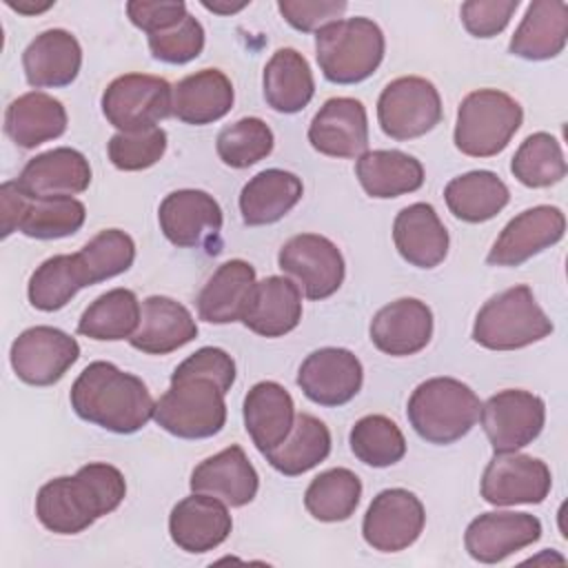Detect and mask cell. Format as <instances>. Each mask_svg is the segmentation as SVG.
<instances>
[{
  "label": "cell",
  "instance_id": "6da1fadb",
  "mask_svg": "<svg viewBox=\"0 0 568 568\" xmlns=\"http://www.w3.org/2000/svg\"><path fill=\"white\" fill-rule=\"evenodd\" d=\"M126 495L124 475L104 462L82 466L73 477L47 481L36 497L38 521L55 535H78L113 513Z\"/></svg>",
  "mask_w": 568,
  "mask_h": 568
},
{
  "label": "cell",
  "instance_id": "7a4b0ae2",
  "mask_svg": "<svg viewBox=\"0 0 568 568\" xmlns=\"http://www.w3.org/2000/svg\"><path fill=\"white\" fill-rule=\"evenodd\" d=\"M71 408L89 424L131 435L153 419L155 402L146 384L111 362H91L71 386Z\"/></svg>",
  "mask_w": 568,
  "mask_h": 568
},
{
  "label": "cell",
  "instance_id": "3957f363",
  "mask_svg": "<svg viewBox=\"0 0 568 568\" xmlns=\"http://www.w3.org/2000/svg\"><path fill=\"white\" fill-rule=\"evenodd\" d=\"M479 408L481 402L468 384L455 377H430L410 393L406 415L424 442L446 446L470 433Z\"/></svg>",
  "mask_w": 568,
  "mask_h": 568
},
{
  "label": "cell",
  "instance_id": "277c9868",
  "mask_svg": "<svg viewBox=\"0 0 568 568\" xmlns=\"http://www.w3.org/2000/svg\"><path fill=\"white\" fill-rule=\"evenodd\" d=\"M384 33L371 18H342L315 33V55L333 84H357L371 78L384 58Z\"/></svg>",
  "mask_w": 568,
  "mask_h": 568
},
{
  "label": "cell",
  "instance_id": "5b68a950",
  "mask_svg": "<svg viewBox=\"0 0 568 568\" xmlns=\"http://www.w3.org/2000/svg\"><path fill=\"white\" fill-rule=\"evenodd\" d=\"M555 331L550 317L537 304L530 286L517 284L493 295L477 313L473 339L490 351L530 346Z\"/></svg>",
  "mask_w": 568,
  "mask_h": 568
},
{
  "label": "cell",
  "instance_id": "8992f818",
  "mask_svg": "<svg viewBox=\"0 0 568 568\" xmlns=\"http://www.w3.org/2000/svg\"><path fill=\"white\" fill-rule=\"evenodd\" d=\"M224 390L202 375H171L169 390L155 402L153 419L182 439H206L226 424Z\"/></svg>",
  "mask_w": 568,
  "mask_h": 568
},
{
  "label": "cell",
  "instance_id": "52a82bcc",
  "mask_svg": "<svg viewBox=\"0 0 568 568\" xmlns=\"http://www.w3.org/2000/svg\"><path fill=\"white\" fill-rule=\"evenodd\" d=\"M521 120L524 109L513 95L499 89L473 91L457 109L455 146L470 158H493L508 146Z\"/></svg>",
  "mask_w": 568,
  "mask_h": 568
},
{
  "label": "cell",
  "instance_id": "ba28073f",
  "mask_svg": "<svg viewBox=\"0 0 568 568\" xmlns=\"http://www.w3.org/2000/svg\"><path fill=\"white\" fill-rule=\"evenodd\" d=\"M102 113L122 133L153 129L173 115V89L160 75L124 73L104 89Z\"/></svg>",
  "mask_w": 568,
  "mask_h": 568
},
{
  "label": "cell",
  "instance_id": "9c48e42d",
  "mask_svg": "<svg viewBox=\"0 0 568 568\" xmlns=\"http://www.w3.org/2000/svg\"><path fill=\"white\" fill-rule=\"evenodd\" d=\"M377 122L393 140L419 138L442 122L439 91L419 75L397 78L379 93Z\"/></svg>",
  "mask_w": 568,
  "mask_h": 568
},
{
  "label": "cell",
  "instance_id": "30bf717a",
  "mask_svg": "<svg viewBox=\"0 0 568 568\" xmlns=\"http://www.w3.org/2000/svg\"><path fill=\"white\" fill-rule=\"evenodd\" d=\"M479 419L495 453H515L539 437L546 404L530 390L506 388L481 404Z\"/></svg>",
  "mask_w": 568,
  "mask_h": 568
},
{
  "label": "cell",
  "instance_id": "8fae6325",
  "mask_svg": "<svg viewBox=\"0 0 568 568\" xmlns=\"http://www.w3.org/2000/svg\"><path fill=\"white\" fill-rule=\"evenodd\" d=\"M78 357L80 344L75 337L53 326H31L22 331L9 351L13 373L31 386L60 382Z\"/></svg>",
  "mask_w": 568,
  "mask_h": 568
},
{
  "label": "cell",
  "instance_id": "7c38bea8",
  "mask_svg": "<svg viewBox=\"0 0 568 568\" xmlns=\"http://www.w3.org/2000/svg\"><path fill=\"white\" fill-rule=\"evenodd\" d=\"M426 524V510L419 497L406 488H386L377 493L362 521L364 541L379 552H399L413 546Z\"/></svg>",
  "mask_w": 568,
  "mask_h": 568
},
{
  "label": "cell",
  "instance_id": "4fadbf2b",
  "mask_svg": "<svg viewBox=\"0 0 568 568\" xmlns=\"http://www.w3.org/2000/svg\"><path fill=\"white\" fill-rule=\"evenodd\" d=\"M277 264L297 280L308 300H326L344 282L339 248L317 233H300L286 240L277 253Z\"/></svg>",
  "mask_w": 568,
  "mask_h": 568
},
{
  "label": "cell",
  "instance_id": "5bb4252c",
  "mask_svg": "<svg viewBox=\"0 0 568 568\" xmlns=\"http://www.w3.org/2000/svg\"><path fill=\"white\" fill-rule=\"evenodd\" d=\"M222 209L213 195L200 189L169 193L158 209L164 237L180 248H209L220 242Z\"/></svg>",
  "mask_w": 568,
  "mask_h": 568
},
{
  "label": "cell",
  "instance_id": "9a60e30c",
  "mask_svg": "<svg viewBox=\"0 0 568 568\" xmlns=\"http://www.w3.org/2000/svg\"><path fill=\"white\" fill-rule=\"evenodd\" d=\"M552 486L546 462L515 453H495L481 475V497L493 506L541 504Z\"/></svg>",
  "mask_w": 568,
  "mask_h": 568
},
{
  "label": "cell",
  "instance_id": "2e32d148",
  "mask_svg": "<svg viewBox=\"0 0 568 568\" xmlns=\"http://www.w3.org/2000/svg\"><path fill=\"white\" fill-rule=\"evenodd\" d=\"M564 211L539 204L515 215L493 242L486 262L490 266H519L564 237Z\"/></svg>",
  "mask_w": 568,
  "mask_h": 568
},
{
  "label": "cell",
  "instance_id": "e0dca14e",
  "mask_svg": "<svg viewBox=\"0 0 568 568\" xmlns=\"http://www.w3.org/2000/svg\"><path fill=\"white\" fill-rule=\"evenodd\" d=\"M364 368L348 348L326 346L317 348L302 362L297 371V386L320 406H344L362 388Z\"/></svg>",
  "mask_w": 568,
  "mask_h": 568
},
{
  "label": "cell",
  "instance_id": "ac0fdd59",
  "mask_svg": "<svg viewBox=\"0 0 568 568\" xmlns=\"http://www.w3.org/2000/svg\"><path fill=\"white\" fill-rule=\"evenodd\" d=\"M541 537V521L530 513H484L464 535V546L475 561L497 564L532 546Z\"/></svg>",
  "mask_w": 568,
  "mask_h": 568
},
{
  "label": "cell",
  "instance_id": "d6986e66",
  "mask_svg": "<svg viewBox=\"0 0 568 568\" xmlns=\"http://www.w3.org/2000/svg\"><path fill=\"white\" fill-rule=\"evenodd\" d=\"M308 142L331 158H359L368 146L366 109L355 98H331L313 115Z\"/></svg>",
  "mask_w": 568,
  "mask_h": 568
},
{
  "label": "cell",
  "instance_id": "ffe728a7",
  "mask_svg": "<svg viewBox=\"0 0 568 568\" xmlns=\"http://www.w3.org/2000/svg\"><path fill=\"white\" fill-rule=\"evenodd\" d=\"M233 519L226 504L217 497L193 493L178 501L169 515V535L173 544L191 555L209 552L226 541Z\"/></svg>",
  "mask_w": 568,
  "mask_h": 568
},
{
  "label": "cell",
  "instance_id": "44dd1931",
  "mask_svg": "<svg viewBox=\"0 0 568 568\" xmlns=\"http://www.w3.org/2000/svg\"><path fill=\"white\" fill-rule=\"evenodd\" d=\"M16 182L20 191L31 200L73 197L89 189L91 166L80 151L71 146H58L31 158Z\"/></svg>",
  "mask_w": 568,
  "mask_h": 568
},
{
  "label": "cell",
  "instance_id": "7402d4cb",
  "mask_svg": "<svg viewBox=\"0 0 568 568\" xmlns=\"http://www.w3.org/2000/svg\"><path fill=\"white\" fill-rule=\"evenodd\" d=\"M433 337V313L417 297H402L382 306L371 320V342L393 357H408L426 348Z\"/></svg>",
  "mask_w": 568,
  "mask_h": 568
},
{
  "label": "cell",
  "instance_id": "603a6c76",
  "mask_svg": "<svg viewBox=\"0 0 568 568\" xmlns=\"http://www.w3.org/2000/svg\"><path fill=\"white\" fill-rule=\"evenodd\" d=\"M191 490L217 497L226 506L240 508L255 499L260 477L242 446L233 444L200 462L191 473Z\"/></svg>",
  "mask_w": 568,
  "mask_h": 568
},
{
  "label": "cell",
  "instance_id": "cb8c5ba5",
  "mask_svg": "<svg viewBox=\"0 0 568 568\" xmlns=\"http://www.w3.org/2000/svg\"><path fill=\"white\" fill-rule=\"evenodd\" d=\"M302 320V291L284 275H268L255 282L242 322L262 337H282L297 328Z\"/></svg>",
  "mask_w": 568,
  "mask_h": 568
},
{
  "label": "cell",
  "instance_id": "d4e9b609",
  "mask_svg": "<svg viewBox=\"0 0 568 568\" xmlns=\"http://www.w3.org/2000/svg\"><path fill=\"white\" fill-rule=\"evenodd\" d=\"M24 78L33 89L71 84L82 67V47L67 29H47L22 53Z\"/></svg>",
  "mask_w": 568,
  "mask_h": 568
},
{
  "label": "cell",
  "instance_id": "484cf974",
  "mask_svg": "<svg viewBox=\"0 0 568 568\" xmlns=\"http://www.w3.org/2000/svg\"><path fill=\"white\" fill-rule=\"evenodd\" d=\"M397 253L417 268H435L448 255V231L428 202L404 206L393 222Z\"/></svg>",
  "mask_w": 568,
  "mask_h": 568
},
{
  "label": "cell",
  "instance_id": "4316f807",
  "mask_svg": "<svg viewBox=\"0 0 568 568\" xmlns=\"http://www.w3.org/2000/svg\"><path fill=\"white\" fill-rule=\"evenodd\" d=\"M195 337L197 324L184 304L166 295H151L142 302L140 326L129 342L146 355H166Z\"/></svg>",
  "mask_w": 568,
  "mask_h": 568
},
{
  "label": "cell",
  "instance_id": "83f0119b",
  "mask_svg": "<svg viewBox=\"0 0 568 568\" xmlns=\"http://www.w3.org/2000/svg\"><path fill=\"white\" fill-rule=\"evenodd\" d=\"M244 428L260 453L280 446L295 422V404L291 393L277 382H257L244 397Z\"/></svg>",
  "mask_w": 568,
  "mask_h": 568
},
{
  "label": "cell",
  "instance_id": "f1b7e54d",
  "mask_svg": "<svg viewBox=\"0 0 568 568\" xmlns=\"http://www.w3.org/2000/svg\"><path fill=\"white\" fill-rule=\"evenodd\" d=\"M568 40V4L564 0H535L515 29L508 51L524 60L557 58Z\"/></svg>",
  "mask_w": 568,
  "mask_h": 568
},
{
  "label": "cell",
  "instance_id": "f546056e",
  "mask_svg": "<svg viewBox=\"0 0 568 568\" xmlns=\"http://www.w3.org/2000/svg\"><path fill=\"white\" fill-rule=\"evenodd\" d=\"M233 84L220 69H202L173 87V115L184 124H211L233 106Z\"/></svg>",
  "mask_w": 568,
  "mask_h": 568
},
{
  "label": "cell",
  "instance_id": "4dcf8cb0",
  "mask_svg": "<svg viewBox=\"0 0 568 568\" xmlns=\"http://www.w3.org/2000/svg\"><path fill=\"white\" fill-rule=\"evenodd\" d=\"M67 131L64 104L42 91H29L16 98L4 113V133L20 149H36Z\"/></svg>",
  "mask_w": 568,
  "mask_h": 568
},
{
  "label": "cell",
  "instance_id": "1f68e13d",
  "mask_svg": "<svg viewBox=\"0 0 568 568\" xmlns=\"http://www.w3.org/2000/svg\"><path fill=\"white\" fill-rule=\"evenodd\" d=\"M302 180L284 169H266L253 175L240 193V213L244 224L264 226L282 220L300 200Z\"/></svg>",
  "mask_w": 568,
  "mask_h": 568
},
{
  "label": "cell",
  "instance_id": "d6a6232c",
  "mask_svg": "<svg viewBox=\"0 0 568 568\" xmlns=\"http://www.w3.org/2000/svg\"><path fill=\"white\" fill-rule=\"evenodd\" d=\"M355 175L366 195L377 200L413 193L424 184V166L417 158L397 149L366 151L355 162Z\"/></svg>",
  "mask_w": 568,
  "mask_h": 568
},
{
  "label": "cell",
  "instance_id": "836d02e7",
  "mask_svg": "<svg viewBox=\"0 0 568 568\" xmlns=\"http://www.w3.org/2000/svg\"><path fill=\"white\" fill-rule=\"evenodd\" d=\"M255 286V268L244 260H229L215 268L197 295V315L209 324L242 320L246 300Z\"/></svg>",
  "mask_w": 568,
  "mask_h": 568
},
{
  "label": "cell",
  "instance_id": "e575fe53",
  "mask_svg": "<svg viewBox=\"0 0 568 568\" xmlns=\"http://www.w3.org/2000/svg\"><path fill=\"white\" fill-rule=\"evenodd\" d=\"M264 100L277 113H297L302 111L315 93L313 71L306 58L291 49H277L264 67L262 75Z\"/></svg>",
  "mask_w": 568,
  "mask_h": 568
},
{
  "label": "cell",
  "instance_id": "d590c367",
  "mask_svg": "<svg viewBox=\"0 0 568 568\" xmlns=\"http://www.w3.org/2000/svg\"><path fill=\"white\" fill-rule=\"evenodd\" d=\"M444 200L457 220L479 224L493 220L508 204L510 191L493 171H468L446 184Z\"/></svg>",
  "mask_w": 568,
  "mask_h": 568
},
{
  "label": "cell",
  "instance_id": "8d00e7d4",
  "mask_svg": "<svg viewBox=\"0 0 568 568\" xmlns=\"http://www.w3.org/2000/svg\"><path fill=\"white\" fill-rule=\"evenodd\" d=\"M331 453V430L315 415L300 413L295 415L288 437L264 453L266 462L286 477H297L317 464H322Z\"/></svg>",
  "mask_w": 568,
  "mask_h": 568
},
{
  "label": "cell",
  "instance_id": "74e56055",
  "mask_svg": "<svg viewBox=\"0 0 568 568\" xmlns=\"http://www.w3.org/2000/svg\"><path fill=\"white\" fill-rule=\"evenodd\" d=\"M142 304L129 288H111L95 297L78 322V333L98 342L131 339L140 326Z\"/></svg>",
  "mask_w": 568,
  "mask_h": 568
},
{
  "label": "cell",
  "instance_id": "f35d334b",
  "mask_svg": "<svg viewBox=\"0 0 568 568\" xmlns=\"http://www.w3.org/2000/svg\"><path fill=\"white\" fill-rule=\"evenodd\" d=\"M84 286H89V282L75 253L53 255L31 273L27 295L33 308L51 313L67 306Z\"/></svg>",
  "mask_w": 568,
  "mask_h": 568
},
{
  "label": "cell",
  "instance_id": "ab89813d",
  "mask_svg": "<svg viewBox=\"0 0 568 568\" xmlns=\"http://www.w3.org/2000/svg\"><path fill=\"white\" fill-rule=\"evenodd\" d=\"M362 497V481L348 468H331L320 473L304 493V506L317 521H346Z\"/></svg>",
  "mask_w": 568,
  "mask_h": 568
},
{
  "label": "cell",
  "instance_id": "60d3db41",
  "mask_svg": "<svg viewBox=\"0 0 568 568\" xmlns=\"http://www.w3.org/2000/svg\"><path fill=\"white\" fill-rule=\"evenodd\" d=\"M513 175L530 189H546L566 178V158L555 135L537 131L528 135L513 155Z\"/></svg>",
  "mask_w": 568,
  "mask_h": 568
},
{
  "label": "cell",
  "instance_id": "b9f144b4",
  "mask_svg": "<svg viewBox=\"0 0 568 568\" xmlns=\"http://www.w3.org/2000/svg\"><path fill=\"white\" fill-rule=\"evenodd\" d=\"M348 444L353 455L373 468L397 464L406 455V439L399 426L386 415H366L351 428Z\"/></svg>",
  "mask_w": 568,
  "mask_h": 568
},
{
  "label": "cell",
  "instance_id": "7bdbcfd3",
  "mask_svg": "<svg viewBox=\"0 0 568 568\" xmlns=\"http://www.w3.org/2000/svg\"><path fill=\"white\" fill-rule=\"evenodd\" d=\"M87 209L75 197H29L18 231L36 240H58L78 233Z\"/></svg>",
  "mask_w": 568,
  "mask_h": 568
},
{
  "label": "cell",
  "instance_id": "ee69618b",
  "mask_svg": "<svg viewBox=\"0 0 568 568\" xmlns=\"http://www.w3.org/2000/svg\"><path fill=\"white\" fill-rule=\"evenodd\" d=\"M75 257L91 286L129 271L135 260V242L120 229H104L91 237Z\"/></svg>",
  "mask_w": 568,
  "mask_h": 568
},
{
  "label": "cell",
  "instance_id": "f6af8a7d",
  "mask_svg": "<svg viewBox=\"0 0 568 568\" xmlns=\"http://www.w3.org/2000/svg\"><path fill=\"white\" fill-rule=\"evenodd\" d=\"M273 131L262 118H242L220 131L215 149L226 166L248 169L273 151Z\"/></svg>",
  "mask_w": 568,
  "mask_h": 568
},
{
  "label": "cell",
  "instance_id": "bcb514c9",
  "mask_svg": "<svg viewBox=\"0 0 568 568\" xmlns=\"http://www.w3.org/2000/svg\"><path fill=\"white\" fill-rule=\"evenodd\" d=\"M109 160L120 171H142L158 164L166 151V131L160 126L133 131V133H115L109 144Z\"/></svg>",
  "mask_w": 568,
  "mask_h": 568
},
{
  "label": "cell",
  "instance_id": "7dc6e473",
  "mask_svg": "<svg viewBox=\"0 0 568 568\" xmlns=\"http://www.w3.org/2000/svg\"><path fill=\"white\" fill-rule=\"evenodd\" d=\"M151 55L164 64H186L204 49V29L189 13L180 24L149 36Z\"/></svg>",
  "mask_w": 568,
  "mask_h": 568
},
{
  "label": "cell",
  "instance_id": "c3c4849f",
  "mask_svg": "<svg viewBox=\"0 0 568 568\" xmlns=\"http://www.w3.org/2000/svg\"><path fill=\"white\" fill-rule=\"evenodd\" d=\"M517 7V0H468L462 4L459 16L470 36L493 38L506 29Z\"/></svg>",
  "mask_w": 568,
  "mask_h": 568
},
{
  "label": "cell",
  "instance_id": "681fc988",
  "mask_svg": "<svg viewBox=\"0 0 568 568\" xmlns=\"http://www.w3.org/2000/svg\"><path fill=\"white\" fill-rule=\"evenodd\" d=\"M344 0H280L277 9L282 18L297 31L311 33L322 27L342 20L339 16L346 11Z\"/></svg>",
  "mask_w": 568,
  "mask_h": 568
},
{
  "label": "cell",
  "instance_id": "f907efd6",
  "mask_svg": "<svg viewBox=\"0 0 568 568\" xmlns=\"http://www.w3.org/2000/svg\"><path fill=\"white\" fill-rule=\"evenodd\" d=\"M173 373L209 377V379L217 382L224 393H229L235 382V362L226 351H222L217 346H204V348L195 351L191 357H186Z\"/></svg>",
  "mask_w": 568,
  "mask_h": 568
},
{
  "label": "cell",
  "instance_id": "816d5d0a",
  "mask_svg": "<svg viewBox=\"0 0 568 568\" xmlns=\"http://www.w3.org/2000/svg\"><path fill=\"white\" fill-rule=\"evenodd\" d=\"M126 16L138 29L146 31L151 36V33H160V31H166V29L180 24L189 16V11L182 0H173V2L131 0V2H126Z\"/></svg>",
  "mask_w": 568,
  "mask_h": 568
},
{
  "label": "cell",
  "instance_id": "f5cc1de1",
  "mask_svg": "<svg viewBox=\"0 0 568 568\" xmlns=\"http://www.w3.org/2000/svg\"><path fill=\"white\" fill-rule=\"evenodd\" d=\"M27 202L29 197L20 191L18 182L16 180H9V182H2L0 186V211H2V237H9L13 231H18L20 226V220H22V213L27 209Z\"/></svg>",
  "mask_w": 568,
  "mask_h": 568
},
{
  "label": "cell",
  "instance_id": "db71d44e",
  "mask_svg": "<svg viewBox=\"0 0 568 568\" xmlns=\"http://www.w3.org/2000/svg\"><path fill=\"white\" fill-rule=\"evenodd\" d=\"M246 4H248V2H206V0L202 2L204 9H209V11H213V13H220V16L237 13V11H242Z\"/></svg>",
  "mask_w": 568,
  "mask_h": 568
},
{
  "label": "cell",
  "instance_id": "11a10c76",
  "mask_svg": "<svg viewBox=\"0 0 568 568\" xmlns=\"http://www.w3.org/2000/svg\"><path fill=\"white\" fill-rule=\"evenodd\" d=\"M7 4L20 13H40V11H47L49 7H53V2H44V4H33V2H11L7 0Z\"/></svg>",
  "mask_w": 568,
  "mask_h": 568
}]
</instances>
